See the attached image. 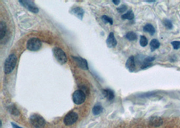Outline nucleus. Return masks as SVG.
<instances>
[{"mask_svg": "<svg viewBox=\"0 0 180 128\" xmlns=\"http://www.w3.org/2000/svg\"><path fill=\"white\" fill-rule=\"evenodd\" d=\"M17 58L14 54L10 55L4 63V71L6 74H9L14 70L16 65Z\"/></svg>", "mask_w": 180, "mask_h": 128, "instance_id": "1", "label": "nucleus"}, {"mask_svg": "<svg viewBox=\"0 0 180 128\" xmlns=\"http://www.w3.org/2000/svg\"><path fill=\"white\" fill-rule=\"evenodd\" d=\"M30 122L36 128H42L45 125V120L41 115L38 114H33L30 117Z\"/></svg>", "mask_w": 180, "mask_h": 128, "instance_id": "2", "label": "nucleus"}, {"mask_svg": "<svg viewBox=\"0 0 180 128\" xmlns=\"http://www.w3.org/2000/svg\"><path fill=\"white\" fill-rule=\"evenodd\" d=\"M41 45L42 42L39 38H31L27 42V47L30 51H37L41 49Z\"/></svg>", "mask_w": 180, "mask_h": 128, "instance_id": "3", "label": "nucleus"}, {"mask_svg": "<svg viewBox=\"0 0 180 128\" xmlns=\"http://www.w3.org/2000/svg\"><path fill=\"white\" fill-rule=\"evenodd\" d=\"M53 52L55 59H57V61L59 63L62 64H64L67 62L66 55L65 52H64V51L61 48L55 47L53 49Z\"/></svg>", "mask_w": 180, "mask_h": 128, "instance_id": "4", "label": "nucleus"}, {"mask_svg": "<svg viewBox=\"0 0 180 128\" xmlns=\"http://www.w3.org/2000/svg\"><path fill=\"white\" fill-rule=\"evenodd\" d=\"M73 101L76 105H81L86 100V94L80 90L76 91L72 96Z\"/></svg>", "mask_w": 180, "mask_h": 128, "instance_id": "5", "label": "nucleus"}, {"mask_svg": "<svg viewBox=\"0 0 180 128\" xmlns=\"http://www.w3.org/2000/svg\"><path fill=\"white\" fill-rule=\"evenodd\" d=\"M78 119V115L76 112L68 113L63 119V122L66 126H72L75 123Z\"/></svg>", "mask_w": 180, "mask_h": 128, "instance_id": "6", "label": "nucleus"}, {"mask_svg": "<svg viewBox=\"0 0 180 128\" xmlns=\"http://www.w3.org/2000/svg\"><path fill=\"white\" fill-rule=\"evenodd\" d=\"M72 58L77 64V66H78L80 68H81V69L84 70H87L88 69V63L86 59H83L82 57H74V56H72Z\"/></svg>", "mask_w": 180, "mask_h": 128, "instance_id": "7", "label": "nucleus"}, {"mask_svg": "<svg viewBox=\"0 0 180 128\" xmlns=\"http://www.w3.org/2000/svg\"><path fill=\"white\" fill-rule=\"evenodd\" d=\"M20 3L23 6H24L27 9H28L29 11H31V12L33 13H38V7L35 6V4L32 1H19Z\"/></svg>", "mask_w": 180, "mask_h": 128, "instance_id": "8", "label": "nucleus"}, {"mask_svg": "<svg viewBox=\"0 0 180 128\" xmlns=\"http://www.w3.org/2000/svg\"><path fill=\"white\" fill-rule=\"evenodd\" d=\"M162 123H163V120H162V119L160 117H151L149 119V124L152 127H160L162 125Z\"/></svg>", "mask_w": 180, "mask_h": 128, "instance_id": "9", "label": "nucleus"}, {"mask_svg": "<svg viewBox=\"0 0 180 128\" xmlns=\"http://www.w3.org/2000/svg\"><path fill=\"white\" fill-rule=\"evenodd\" d=\"M126 67L131 72L134 71L136 69V63H135V59L134 56H130L128 59V60L126 63Z\"/></svg>", "mask_w": 180, "mask_h": 128, "instance_id": "10", "label": "nucleus"}, {"mask_svg": "<svg viewBox=\"0 0 180 128\" xmlns=\"http://www.w3.org/2000/svg\"><path fill=\"white\" fill-rule=\"evenodd\" d=\"M107 45L109 48L114 47L117 45V40L115 39L113 32L109 33L108 39H107Z\"/></svg>", "mask_w": 180, "mask_h": 128, "instance_id": "11", "label": "nucleus"}, {"mask_svg": "<svg viewBox=\"0 0 180 128\" xmlns=\"http://www.w3.org/2000/svg\"><path fill=\"white\" fill-rule=\"evenodd\" d=\"M155 59V57H146L142 62V65L141 66V69H146L152 66L151 62H152Z\"/></svg>", "mask_w": 180, "mask_h": 128, "instance_id": "12", "label": "nucleus"}, {"mask_svg": "<svg viewBox=\"0 0 180 128\" xmlns=\"http://www.w3.org/2000/svg\"><path fill=\"white\" fill-rule=\"evenodd\" d=\"M102 94H103L104 96L106 98L108 101H111L114 99L115 95L114 92L113 91H111L110 89H104L102 91Z\"/></svg>", "mask_w": 180, "mask_h": 128, "instance_id": "13", "label": "nucleus"}, {"mask_svg": "<svg viewBox=\"0 0 180 128\" xmlns=\"http://www.w3.org/2000/svg\"><path fill=\"white\" fill-rule=\"evenodd\" d=\"M72 12L74 14L75 16H76L77 17H78V18H80V20H82V18H83V16H84V10L82 8H81V7H76L75 8H74V9L72 10Z\"/></svg>", "mask_w": 180, "mask_h": 128, "instance_id": "14", "label": "nucleus"}, {"mask_svg": "<svg viewBox=\"0 0 180 128\" xmlns=\"http://www.w3.org/2000/svg\"><path fill=\"white\" fill-rule=\"evenodd\" d=\"M143 31L144 32H148L151 35H154L155 33V28L151 24H147L143 27Z\"/></svg>", "mask_w": 180, "mask_h": 128, "instance_id": "15", "label": "nucleus"}, {"mask_svg": "<svg viewBox=\"0 0 180 128\" xmlns=\"http://www.w3.org/2000/svg\"><path fill=\"white\" fill-rule=\"evenodd\" d=\"M6 24L5 22H0V39L3 40V38L4 37L6 36Z\"/></svg>", "mask_w": 180, "mask_h": 128, "instance_id": "16", "label": "nucleus"}, {"mask_svg": "<svg viewBox=\"0 0 180 128\" xmlns=\"http://www.w3.org/2000/svg\"><path fill=\"white\" fill-rule=\"evenodd\" d=\"M161 44H160V42L158 41L156 38H154L151 41V43H150V47H151V50L152 52V51H155L156 49L159 48Z\"/></svg>", "mask_w": 180, "mask_h": 128, "instance_id": "17", "label": "nucleus"}, {"mask_svg": "<svg viewBox=\"0 0 180 128\" xmlns=\"http://www.w3.org/2000/svg\"><path fill=\"white\" fill-rule=\"evenodd\" d=\"M134 13H133L132 10H129L128 11L126 14H124L122 16V18L123 20H132L134 19Z\"/></svg>", "mask_w": 180, "mask_h": 128, "instance_id": "18", "label": "nucleus"}, {"mask_svg": "<svg viewBox=\"0 0 180 128\" xmlns=\"http://www.w3.org/2000/svg\"><path fill=\"white\" fill-rule=\"evenodd\" d=\"M126 38L128 40H129L130 41H136L137 39V35L134 32H128L126 35Z\"/></svg>", "mask_w": 180, "mask_h": 128, "instance_id": "19", "label": "nucleus"}, {"mask_svg": "<svg viewBox=\"0 0 180 128\" xmlns=\"http://www.w3.org/2000/svg\"><path fill=\"white\" fill-rule=\"evenodd\" d=\"M102 111H103V109L100 105H96L92 109V113L95 115H97L101 114Z\"/></svg>", "mask_w": 180, "mask_h": 128, "instance_id": "20", "label": "nucleus"}, {"mask_svg": "<svg viewBox=\"0 0 180 128\" xmlns=\"http://www.w3.org/2000/svg\"><path fill=\"white\" fill-rule=\"evenodd\" d=\"M8 111H9V112L12 115H20V112L18 109H17L14 105H10L8 106Z\"/></svg>", "mask_w": 180, "mask_h": 128, "instance_id": "21", "label": "nucleus"}, {"mask_svg": "<svg viewBox=\"0 0 180 128\" xmlns=\"http://www.w3.org/2000/svg\"><path fill=\"white\" fill-rule=\"evenodd\" d=\"M162 23H163L164 26L165 27L169 29V30H171V29H172L173 28V24H172V22L170 20H168V19H165L163 20V21H162Z\"/></svg>", "mask_w": 180, "mask_h": 128, "instance_id": "22", "label": "nucleus"}, {"mask_svg": "<svg viewBox=\"0 0 180 128\" xmlns=\"http://www.w3.org/2000/svg\"><path fill=\"white\" fill-rule=\"evenodd\" d=\"M140 45L144 47L147 46L148 45V40L146 37L142 35L140 37Z\"/></svg>", "mask_w": 180, "mask_h": 128, "instance_id": "23", "label": "nucleus"}, {"mask_svg": "<svg viewBox=\"0 0 180 128\" xmlns=\"http://www.w3.org/2000/svg\"><path fill=\"white\" fill-rule=\"evenodd\" d=\"M101 18H102V20L105 23H109L111 25L113 24V19L111 18H110V17L107 16L105 15H103L101 17Z\"/></svg>", "mask_w": 180, "mask_h": 128, "instance_id": "24", "label": "nucleus"}, {"mask_svg": "<svg viewBox=\"0 0 180 128\" xmlns=\"http://www.w3.org/2000/svg\"><path fill=\"white\" fill-rule=\"evenodd\" d=\"M171 45L173 46V48L175 50H178L180 49V41H174L171 42Z\"/></svg>", "mask_w": 180, "mask_h": 128, "instance_id": "25", "label": "nucleus"}, {"mask_svg": "<svg viewBox=\"0 0 180 128\" xmlns=\"http://www.w3.org/2000/svg\"><path fill=\"white\" fill-rule=\"evenodd\" d=\"M117 10L119 13H123L124 12H126L127 10V6L126 5H122L118 8H117Z\"/></svg>", "mask_w": 180, "mask_h": 128, "instance_id": "26", "label": "nucleus"}, {"mask_svg": "<svg viewBox=\"0 0 180 128\" xmlns=\"http://www.w3.org/2000/svg\"><path fill=\"white\" fill-rule=\"evenodd\" d=\"M12 126L13 128H22V127H19L18 126H17L16 124H15V123H12Z\"/></svg>", "mask_w": 180, "mask_h": 128, "instance_id": "27", "label": "nucleus"}, {"mask_svg": "<svg viewBox=\"0 0 180 128\" xmlns=\"http://www.w3.org/2000/svg\"><path fill=\"white\" fill-rule=\"evenodd\" d=\"M113 3H115V5H118V4L120 3V1H119V0H118V1H115V0H113Z\"/></svg>", "mask_w": 180, "mask_h": 128, "instance_id": "28", "label": "nucleus"}, {"mask_svg": "<svg viewBox=\"0 0 180 128\" xmlns=\"http://www.w3.org/2000/svg\"><path fill=\"white\" fill-rule=\"evenodd\" d=\"M146 2H148V3H153V2H155V0H152V1H146Z\"/></svg>", "mask_w": 180, "mask_h": 128, "instance_id": "29", "label": "nucleus"}]
</instances>
